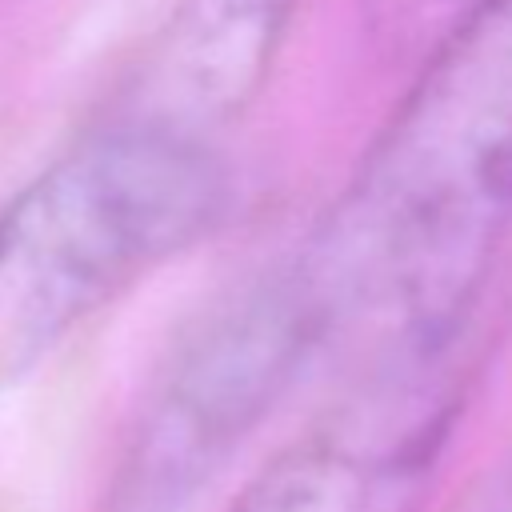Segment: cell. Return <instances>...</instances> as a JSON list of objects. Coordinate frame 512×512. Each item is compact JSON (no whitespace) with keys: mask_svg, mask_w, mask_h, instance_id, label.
Wrapping results in <instances>:
<instances>
[{"mask_svg":"<svg viewBox=\"0 0 512 512\" xmlns=\"http://www.w3.org/2000/svg\"><path fill=\"white\" fill-rule=\"evenodd\" d=\"M356 172L292 248L328 344L364 360L472 332L512 236V0L432 56Z\"/></svg>","mask_w":512,"mask_h":512,"instance_id":"obj_1","label":"cell"},{"mask_svg":"<svg viewBox=\"0 0 512 512\" xmlns=\"http://www.w3.org/2000/svg\"><path fill=\"white\" fill-rule=\"evenodd\" d=\"M232 204L216 144L104 120L0 204V332L16 360L200 244Z\"/></svg>","mask_w":512,"mask_h":512,"instance_id":"obj_2","label":"cell"},{"mask_svg":"<svg viewBox=\"0 0 512 512\" xmlns=\"http://www.w3.org/2000/svg\"><path fill=\"white\" fill-rule=\"evenodd\" d=\"M328 352L292 252L228 284L160 360L124 436L108 512H184Z\"/></svg>","mask_w":512,"mask_h":512,"instance_id":"obj_3","label":"cell"},{"mask_svg":"<svg viewBox=\"0 0 512 512\" xmlns=\"http://www.w3.org/2000/svg\"><path fill=\"white\" fill-rule=\"evenodd\" d=\"M472 332L392 348L224 512H420L468 392Z\"/></svg>","mask_w":512,"mask_h":512,"instance_id":"obj_4","label":"cell"},{"mask_svg":"<svg viewBox=\"0 0 512 512\" xmlns=\"http://www.w3.org/2000/svg\"><path fill=\"white\" fill-rule=\"evenodd\" d=\"M304 0H180L112 120L216 144L260 96Z\"/></svg>","mask_w":512,"mask_h":512,"instance_id":"obj_5","label":"cell"},{"mask_svg":"<svg viewBox=\"0 0 512 512\" xmlns=\"http://www.w3.org/2000/svg\"><path fill=\"white\" fill-rule=\"evenodd\" d=\"M492 0H364V32L380 60L420 64Z\"/></svg>","mask_w":512,"mask_h":512,"instance_id":"obj_6","label":"cell"},{"mask_svg":"<svg viewBox=\"0 0 512 512\" xmlns=\"http://www.w3.org/2000/svg\"><path fill=\"white\" fill-rule=\"evenodd\" d=\"M496 512H512V496H508V500H504V504H500Z\"/></svg>","mask_w":512,"mask_h":512,"instance_id":"obj_7","label":"cell"}]
</instances>
